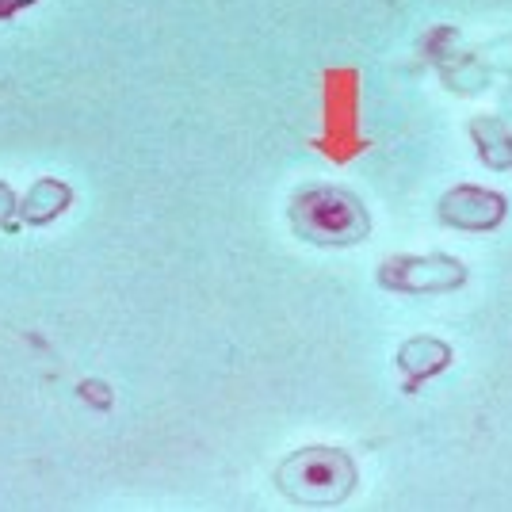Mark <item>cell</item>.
Segmentation results:
<instances>
[{"label": "cell", "mask_w": 512, "mask_h": 512, "mask_svg": "<svg viewBox=\"0 0 512 512\" xmlns=\"http://www.w3.org/2000/svg\"><path fill=\"white\" fill-rule=\"evenodd\" d=\"M440 222H448L455 230H470V234H486L497 230L509 214V199L490 188H478V184H455L451 192L440 195L436 203Z\"/></svg>", "instance_id": "obj_4"}, {"label": "cell", "mask_w": 512, "mask_h": 512, "mask_svg": "<svg viewBox=\"0 0 512 512\" xmlns=\"http://www.w3.org/2000/svg\"><path fill=\"white\" fill-rule=\"evenodd\" d=\"M35 0H0V20L4 16H16V12H23V8H31Z\"/></svg>", "instance_id": "obj_9"}, {"label": "cell", "mask_w": 512, "mask_h": 512, "mask_svg": "<svg viewBox=\"0 0 512 512\" xmlns=\"http://www.w3.org/2000/svg\"><path fill=\"white\" fill-rule=\"evenodd\" d=\"M276 486L299 505H341L356 490V463L341 448H302L283 459Z\"/></svg>", "instance_id": "obj_2"}, {"label": "cell", "mask_w": 512, "mask_h": 512, "mask_svg": "<svg viewBox=\"0 0 512 512\" xmlns=\"http://www.w3.org/2000/svg\"><path fill=\"white\" fill-rule=\"evenodd\" d=\"M69 188H65L62 180H39L27 199H23V218L27 222H50V218H58V214L69 207Z\"/></svg>", "instance_id": "obj_7"}, {"label": "cell", "mask_w": 512, "mask_h": 512, "mask_svg": "<svg viewBox=\"0 0 512 512\" xmlns=\"http://www.w3.org/2000/svg\"><path fill=\"white\" fill-rule=\"evenodd\" d=\"M467 264L448 253L432 256H390L375 268V279L386 291H406V295H444L467 283Z\"/></svg>", "instance_id": "obj_3"}, {"label": "cell", "mask_w": 512, "mask_h": 512, "mask_svg": "<svg viewBox=\"0 0 512 512\" xmlns=\"http://www.w3.org/2000/svg\"><path fill=\"white\" fill-rule=\"evenodd\" d=\"M398 367L406 371V390H417L425 379L451 367V344L440 337H409L398 348Z\"/></svg>", "instance_id": "obj_5"}, {"label": "cell", "mask_w": 512, "mask_h": 512, "mask_svg": "<svg viewBox=\"0 0 512 512\" xmlns=\"http://www.w3.org/2000/svg\"><path fill=\"white\" fill-rule=\"evenodd\" d=\"M8 214H16V199H12V192L0 184V222H8Z\"/></svg>", "instance_id": "obj_8"}, {"label": "cell", "mask_w": 512, "mask_h": 512, "mask_svg": "<svg viewBox=\"0 0 512 512\" xmlns=\"http://www.w3.org/2000/svg\"><path fill=\"white\" fill-rule=\"evenodd\" d=\"M470 142L482 157V165L493 172H509L512 169V127L493 119V115H474L467 123Z\"/></svg>", "instance_id": "obj_6"}, {"label": "cell", "mask_w": 512, "mask_h": 512, "mask_svg": "<svg viewBox=\"0 0 512 512\" xmlns=\"http://www.w3.org/2000/svg\"><path fill=\"white\" fill-rule=\"evenodd\" d=\"M291 230L321 249H352L371 234V214L363 199L337 184H306L295 192L291 207Z\"/></svg>", "instance_id": "obj_1"}]
</instances>
